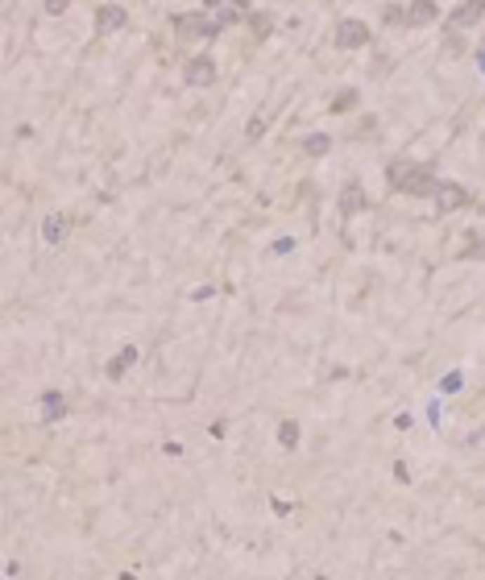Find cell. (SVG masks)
Returning a JSON list of instances; mask_svg holds the SVG:
<instances>
[{
	"instance_id": "cell-1",
	"label": "cell",
	"mask_w": 485,
	"mask_h": 580,
	"mask_svg": "<svg viewBox=\"0 0 485 580\" xmlns=\"http://www.w3.org/2000/svg\"><path fill=\"white\" fill-rule=\"evenodd\" d=\"M386 182L394 187V191H406V195H419V199H427V195H436V175L427 170V166H419V162H411V158H394L390 166H386Z\"/></svg>"
},
{
	"instance_id": "cell-2",
	"label": "cell",
	"mask_w": 485,
	"mask_h": 580,
	"mask_svg": "<svg viewBox=\"0 0 485 580\" xmlns=\"http://www.w3.org/2000/svg\"><path fill=\"white\" fill-rule=\"evenodd\" d=\"M175 29L178 38H216V34H224L212 13H182V17H175Z\"/></svg>"
},
{
	"instance_id": "cell-3",
	"label": "cell",
	"mask_w": 485,
	"mask_h": 580,
	"mask_svg": "<svg viewBox=\"0 0 485 580\" xmlns=\"http://www.w3.org/2000/svg\"><path fill=\"white\" fill-rule=\"evenodd\" d=\"M182 79H187L191 88H212V83H216V62H212L208 54H199V58H191V62H187Z\"/></svg>"
},
{
	"instance_id": "cell-4",
	"label": "cell",
	"mask_w": 485,
	"mask_h": 580,
	"mask_svg": "<svg viewBox=\"0 0 485 580\" xmlns=\"http://www.w3.org/2000/svg\"><path fill=\"white\" fill-rule=\"evenodd\" d=\"M485 17V0H465L452 17H448V34H460V29H469V25H477Z\"/></svg>"
},
{
	"instance_id": "cell-5",
	"label": "cell",
	"mask_w": 485,
	"mask_h": 580,
	"mask_svg": "<svg viewBox=\"0 0 485 580\" xmlns=\"http://www.w3.org/2000/svg\"><path fill=\"white\" fill-rule=\"evenodd\" d=\"M125 25H129V13L121 4H100L95 8V34H117Z\"/></svg>"
},
{
	"instance_id": "cell-6",
	"label": "cell",
	"mask_w": 485,
	"mask_h": 580,
	"mask_svg": "<svg viewBox=\"0 0 485 580\" xmlns=\"http://www.w3.org/2000/svg\"><path fill=\"white\" fill-rule=\"evenodd\" d=\"M365 42H369L365 21H353V17H349V21H340V25H336V46H340V50H361Z\"/></svg>"
},
{
	"instance_id": "cell-7",
	"label": "cell",
	"mask_w": 485,
	"mask_h": 580,
	"mask_svg": "<svg viewBox=\"0 0 485 580\" xmlns=\"http://www.w3.org/2000/svg\"><path fill=\"white\" fill-rule=\"evenodd\" d=\"M432 199H436V208H440V212H456V208H465V203H469V191H465V187H456V182H440Z\"/></svg>"
},
{
	"instance_id": "cell-8",
	"label": "cell",
	"mask_w": 485,
	"mask_h": 580,
	"mask_svg": "<svg viewBox=\"0 0 485 580\" xmlns=\"http://www.w3.org/2000/svg\"><path fill=\"white\" fill-rule=\"evenodd\" d=\"M436 17H440L436 0H411V4H406V25H411V29H423V25H432Z\"/></svg>"
},
{
	"instance_id": "cell-9",
	"label": "cell",
	"mask_w": 485,
	"mask_h": 580,
	"mask_svg": "<svg viewBox=\"0 0 485 580\" xmlns=\"http://www.w3.org/2000/svg\"><path fill=\"white\" fill-rule=\"evenodd\" d=\"M365 187L361 182H345V191H340V216H357V212H365Z\"/></svg>"
},
{
	"instance_id": "cell-10",
	"label": "cell",
	"mask_w": 485,
	"mask_h": 580,
	"mask_svg": "<svg viewBox=\"0 0 485 580\" xmlns=\"http://www.w3.org/2000/svg\"><path fill=\"white\" fill-rule=\"evenodd\" d=\"M38 414H42V423H58V419L67 414V398H62L58 390H46V394H42V410H38Z\"/></svg>"
},
{
	"instance_id": "cell-11",
	"label": "cell",
	"mask_w": 485,
	"mask_h": 580,
	"mask_svg": "<svg viewBox=\"0 0 485 580\" xmlns=\"http://www.w3.org/2000/svg\"><path fill=\"white\" fill-rule=\"evenodd\" d=\"M67 232H71V220H67V216H58V212H50V216L42 220V236H46V245H58V241H62Z\"/></svg>"
},
{
	"instance_id": "cell-12",
	"label": "cell",
	"mask_w": 485,
	"mask_h": 580,
	"mask_svg": "<svg viewBox=\"0 0 485 580\" xmlns=\"http://www.w3.org/2000/svg\"><path fill=\"white\" fill-rule=\"evenodd\" d=\"M133 360H137V349H121L117 357L108 360V377H112V382H121V377H125V369H129Z\"/></svg>"
},
{
	"instance_id": "cell-13",
	"label": "cell",
	"mask_w": 485,
	"mask_h": 580,
	"mask_svg": "<svg viewBox=\"0 0 485 580\" xmlns=\"http://www.w3.org/2000/svg\"><path fill=\"white\" fill-rule=\"evenodd\" d=\"M328 145H332V141H328V133H307V137H303V149H307L311 158H324V154H328Z\"/></svg>"
},
{
	"instance_id": "cell-14",
	"label": "cell",
	"mask_w": 485,
	"mask_h": 580,
	"mask_svg": "<svg viewBox=\"0 0 485 580\" xmlns=\"http://www.w3.org/2000/svg\"><path fill=\"white\" fill-rule=\"evenodd\" d=\"M212 17L220 21V29H228V25L241 17V4H228V0H224V4H216V8H212Z\"/></svg>"
},
{
	"instance_id": "cell-15",
	"label": "cell",
	"mask_w": 485,
	"mask_h": 580,
	"mask_svg": "<svg viewBox=\"0 0 485 580\" xmlns=\"http://www.w3.org/2000/svg\"><path fill=\"white\" fill-rule=\"evenodd\" d=\"M249 25H253V34H258V38H270L274 17H270V13H253V17H249Z\"/></svg>"
},
{
	"instance_id": "cell-16",
	"label": "cell",
	"mask_w": 485,
	"mask_h": 580,
	"mask_svg": "<svg viewBox=\"0 0 485 580\" xmlns=\"http://www.w3.org/2000/svg\"><path fill=\"white\" fill-rule=\"evenodd\" d=\"M357 100H361V95H357L353 88H349V91H340V95L332 100V112H349V108H357Z\"/></svg>"
},
{
	"instance_id": "cell-17",
	"label": "cell",
	"mask_w": 485,
	"mask_h": 580,
	"mask_svg": "<svg viewBox=\"0 0 485 580\" xmlns=\"http://www.w3.org/2000/svg\"><path fill=\"white\" fill-rule=\"evenodd\" d=\"M278 444L295 447V444H299V427H295V423H282V427H278Z\"/></svg>"
},
{
	"instance_id": "cell-18",
	"label": "cell",
	"mask_w": 485,
	"mask_h": 580,
	"mask_svg": "<svg viewBox=\"0 0 485 580\" xmlns=\"http://www.w3.org/2000/svg\"><path fill=\"white\" fill-rule=\"evenodd\" d=\"M402 21H406L402 8H386V25H402Z\"/></svg>"
},
{
	"instance_id": "cell-19",
	"label": "cell",
	"mask_w": 485,
	"mask_h": 580,
	"mask_svg": "<svg viewBox=\"0 0 485 580\" xmlns=\"http://www.w3.org/2000/svg\"><path fill=\"white\" fill-rule=\"evenodd\" d=\"M67 4H71V0H46V13H50V17H58Z\"/></svg>"
},
{
	"instance_id": "cell-20",
	"label": "cell",
	"mask_w": 485,
	"mask_h": 580,
	"mask_svg": "<svg viewBox=\"0 0 485 580\" xmlns=\"http://www.w3.org/2000/svg\"><path fill=\"white\" fill-rule=\"evenodd\" d=\"M204 4H208V8H216V4H224V0H204Z\"/></svg>"
}]
</instances>
